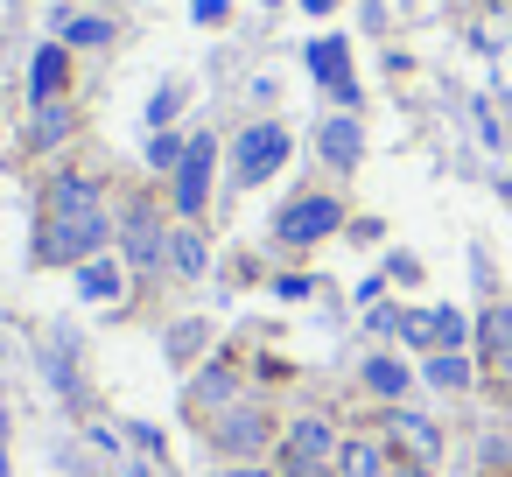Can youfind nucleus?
<instances>
[{
  "instance_id": "1",
  "label": "nucleus",
  "mask_w": 512,
  "mask_h": 477,
  "mask_svg": "<svg viewBox=\"0 0 512 477\" xmlns=\"http://www.w3.org/2000/svg\"><path fill=\"white\" fill-rule=\"evenodd\" d=\"M120 246V218L106 211V183L85 169H57L43 190V232H36V260L43 267H85L92 253Z\"/></svg>"
},
{
  "instance_id": "2",
  "label": "nucleus",
  "mask_w": 512,
  "mask_h": 477,
  "mask_svg": "<svg viewBox=\"0 0 512 477\" xmlns=\"http://www.w3.org/2000/svg\"><path fill=\"white\" fill-rule=\"evenodd\" d=\"M169 232H176V225H162V211H155L148 197H134V204L120 211V260H127L134 274H162V267H169Z\"/></svg>"
},
{
  "instance_id": "3",
  "label": "nucleus",
  "mask_w": 512,
  "mask_h": 477,
  "mask_svg": "<svg viewBox=\"0 0 512 477\" xmlns=\"http://www.w3.org/2000/svg\"><path fill=\"white\" fill-rule=\"evenodd\" d=\"M337 428L323 414H302L288 435H281V477H337Z\"/></svg>"
},
{
  "instance_id": "4",
  "label": "nucleus",
  "mask_w": 512,
  "mask_h": 477,
  "mask_svg": "<svg viewBox=\"0 0 512 477\" xmlns=\"http://www.w3.org/2000/svg\"><path fill=\"white\" fill-rule=\"evenodd\" d=\"M344 225V204L330 197V190H309V197H295V204H281V218H274V239L281 246H323L330 232Z\"/></svg>"
},
{
  "instance_id": "5",
  "label": "nucleus",
  "mask_w": 512,
  "mask_h": 477,
  "mask_svg": "<svg viewBox=\"0 0 512 477\" xmlns=\"http://www.w3.org/2000/svg\"><path fill=\"white\" fill-rule=\"evenodd\" d=\"M288 162V127L281 120H253L246 134H239V148H232V183H267L274 169Z\"/></svg>"
},
{
  "instance_id": "6",
  "label": "nucleus",
  "mask_w": 512,
  "mask_h": 477,
  "mask_svg": "<svg viewBox=\"0 0 512 477\" xmlns=\"http://www.w3.org/2000/svg\"><path fill=\"white\" fill-rule=\"evenodd\" d=\"M274 442V414L260 407V400H232L225 414H211V449H225V456H260Z\"/></svg>"
},
{
  "instance_id": "7",
  "label": "nucleus",
  "mask_w": 512,
  "mask_h": 477,
  "mask_svg": "<svg viewBox=\"0 0 512 477\" xmlns=\"http://www.w3.org/2000/svg\"><path fill=\"white\" fill-rule=\"evenodd\" d=\"M211 169H218V141H211V134H190V148H183V162H176V183H169V197H176L183 218H197V211L211 204Z\"/></svg>"
},
{
  "instance_id": "8",
  "label": "nucleus",
  "mask_w": 512,
  "mask_h": 477,
  "mask_svg": "<svg viewBox=\"0 0 512 477\" xmlns=\"http://www.w3.org/2000/svg\"><path fill=\"white\" fill-rule=\"evenodd\" d=\"M393 330H400L414 351H463V337H470V323H463L456 309H407Z\"/></svg>"
},
{
  "instance_id": "9",
  "label": "nucleus",
  "mask_w": 512,
  "mask_h": 477,
  "mask_svg": "<svg viewBox=\"0 0 512 477\" xmlns=\"http://www.w3.org/2000/svg\"><path fill=\"white\" fill-rule=\"evenodd\" d=\"M316 148H323V162H330L337 176H351V169L365 162V134H358V120H351V113H337V120H323V134H316Z\"/></svg>"
},
{
  "instance_id": "10",
  "label": "nucleus",
  "mask_w": 512,
  "mask_h": 477,
  "mask_svg": "<svg viewBox=\"0 0 512 477\" xmlns=\"http://www.w3.org/2000/svg\"><path fill=\"white\" fill-rule=\"evenodd\" d=\"M78 295H85V302H120V295H127V260L92 253V260L78 267Z\"/></svg>"
},
{
  "instance_id": "11",
  "label": "nucleus",
  "mask_w": 512,
  "mask_h": 477,
  "mask_svg": "<svg viewBox=\"0 0 512 477\" xmlns=\"http://www.w3.org/2000/svg\"><path fill=\"white\" fill-rule=\"evenodd\" d=\"M386 435H393L414 463H435V456H442V435H435L421 414H407V407H386Z\"/></svg>"
},
{
  "instance_id": "12",
  "label": "nucleus",
  "mask_w": 512,
  "mask_h": 477,
  "mask_svg": "<svg viewBox=\"0 0 512 477\" xmlns=\"http://www.w3.org/2000/svg\"><path fill=\"white\" fill-rule=\"evenodd\" d=\"M64 78H71V50L64 43H43L36 50V71H29V106H50L64 92Z\"/></svg>"
},
{
  "instance_id": "13",
  "label": "nucleus",
  "mask_w": 512,
  "mask_h": 477,
  "mask_svg": "<svg viewBox=\"0 0 512 477\" xmlns=\"http://www.w3.org/2000/svg\"><path fill=\"white\" fill-rule=\"evenodd\" d=\"M337 477H386V442L379 435H344L337 442Z\"/></svg>"
},
{
  "instance_id": "14",
  "label": "nucleus",
  "mask_w": 512,
  "mask_h": 477,
  "mask_svg": "<svg viewBox=\"0 0 512 477\" xmlns=\"http://www.w3.org/2000/svg\"><path fill=\"white\" fill-rule=\"evenodd\" d=\"M204 260H211V246H204V232L183 218V225L169 232V274H176V281H197V274H204Z\"/></svg>"
},
{
  "instance_id": "15",
  "label": "nucleus",
  "mask_w": 512,
  "mask_h": 477,
  "mask_svg": "<svg viewBox=\"0 0 512 477\" xmlns=\"http://www.w3.org/2000/svg\"><path fill=\"white\" fill-rule=\"evenodd\" d=\"M57 43L64 50H106L113 43V22L106 15H57Z\"/></svg>"
},
{
  "instance_id": "16",
  "label": "nucleus",
  "mask_w": 512,
  "mask_h": 477,
  "mask_svg": "<svg viewBox=\"0 0 512 477\" xmlns=\"http://www.w3.org/2000/svg\"><path fill=\"white\" fill-rule=\"evenodd\" d=\"M309 64H316V78H323L344 106L358 99V85H351V71H344V43H337V36H330V43H309Z\"/></svg>"
},
{
  "instance_id": "17",
  "label": "nucleus",
  "mask_w": 512,
  "mask_h": 477,
  "mask_svg": "<svg viewBox=\"0 0 512 477\" xmlns=\"http://www.w3.org/2000/svg\"><path fill=\"white\" fill-rule=\"evenodd\" d=\"M421 379H428L435 393H463V386H470V358H463V351H428Z\"/></svg>"
},
{
  "instance_id": "18",
  "label": "nucleus",
  "mask_w": 512,
  "mask_h": 477,
  "mask_svg": "<svg viewBox=\"0 0 512 477\" xmlns=\"http://www.w3.org/2000/svg\"><path fill=\"white\" fill-rule=\"evenodd\" d=\"M407 386H414V379H407V365H400V358H386V351H379V358H365V393H379V400H400Z\"/></svg>"
},
{
  "instance_id": "19",
  "label": "nucleus",
  "mask_w": 512,
  "mask_h": 477,
  "mask_svg": "<svg viewBox=\"0 0 512 477\" xmlns=\"http://www.w3.org/2000/svg\"><path fill=\"white\" fill-rule=\"evenodd\" d=\"M477 337H484V351H491V358H512V309H505V302H491V309L477 316Z\"/></svg>"
},
{
  "instance_id": "20",
  "label": "nucleus",
  "mask_w": 512,
  "mask_h": 477,
  "mask_svg": "<svg viewBox=\"0 0 512 477\" xmlns=\"http://www.w3.org/2000/svg\"><path fill=\"white\" fill-rule=\"evenodd\" d=\"M29 134H36V148H57V141L71 134V106H64V99L36 106V127H29Z\"/></svg>"
},
{
  "instance_id": "21",
  "label": "nucleus",
  "mask_w": 512,
  "mask_h": 477,
  "mask_svg": "<svg viewBox=\"0 0 512 477\" xmlns=\"http://www.w3.org/2000/svg\"><path fill=\"white\" fill-rule=\"evenodd\" d=\"M183 148H190V141H176L169 127H155V141H148V162H155L162 176H176V162H183Z\"/></svg>"
},
{
  "instance_id": "22",
  "label": "nucleus",
  "mask_w": 512,
  "mask_h": 477,
  "mask_svg": "<svg viewBox=\"0 0 512 477\" xmlns=\"http://www.w3.org/2000/svg\"><path fill=\"white\" fill-rule=\"evenodd\" d=\"M197 344H204V323H176L169 330V358H197Z\"/></svg>"
},
{
  "instance_id": "23",
  "label": "nucleus",
  "mask_w": 512,
  "mask_h": 477,
  "mask_svg": "<svg viewBox=\"0 0 512 477\" xmlns=\"http://www.w3.org/2000/svg\"><path fill=\"white\" fill-rule=\"evenodd\" d=\"M148 120H155V127H169V120H176V92H155V106H148Z\"/></svg>"
},
{
  "instance_id": "24",
  "label": "nucleus",
  "mask_w": 512,
  "mask_h": 477,
  "mask_svg": "<svg viewBox=\"0 0 512 477\" xmlns=\"http://www.w3.org/2000/svg\"><path fill=\"white\" fill-rule=\"evenodd\" d=\"M211 477H281V470H267V463H225V470H211Z\"/></svg>"
},
{
  "instance_id": "25",
  "label": "nucleus",
  "mask_w": 512,
  "mask_h": 477,
  "mask_svg": "<svg viewBox=\"0 0 512 477\" xmlns=\"http://www.w3.org/2000/svg\"><path fill=\"white\" fill-rule=\"evenodd\" d=\"M302 8H309V15H330V8H337V0H302Z\"/></svg>"
},
{
  "instance_id": "26",
  "label": "nucleus",
  "mask_w": 512,
  "mask_h": 477,
  "mask_svg": "<svg viewBox=\"0 0 512 477\" xmlns=\"http://www.w3.org/2000/svg\"><path fill=\"white\" fill-rule=\"evenodd\" d=\"M127 477H148V470H127Z\"/></svg>"
},
{
  "instance_id": "27",
  "label": "nucleus",
  "mask_w": 512,
  "mask_h": 477,
  "mask_svg": "<svg viewBox=\"0 0 512 477\" xmlns=\"http://www.w3.org/2000/svg\"><path fill=\"white\" fill-rule=\"evenodd\" d=\"M505 372H512V358H505Z\"/></svg>"
}]
</instances>
